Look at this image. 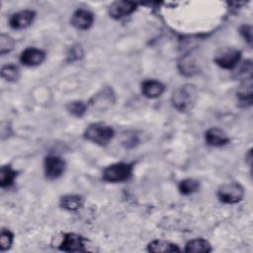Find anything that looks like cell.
Segmentation results:
<instances>
[{"label": "cell", "mask_w": 253, "mask_h": 253, "mask_svg": "<svg viewBox=\"0 0 253 253\" xmlns=\"http://www.w3.org/2000/svg\"><path fill=\"white\" fill-rule=\"evenodd\" d=\"M198 90L193 84H184L176 88L171 96L172 106L179 112H188L194 107Z\"/></svg>", "instance_id": "6da1fadb"}, {"label": "cell", "mask_w": 253, "mask_h": 253, "mask_svg": "<svg viewBox=\"0 0 253 253\" xmlns=\"http://www.w3.org/2000/svg\"><path fill=\"white\" fill-rule=\"evenodd\" d=\"M83 134L87 140L105 146L114 138L115 130L111 126L104 123H93L86 127Z\"/></svg>", "instance_id": "7a4b0ae2"}, {"label": "cell", "mask_w": 253, "mask_h": 253, "mask_svg": "<svg viewBox=\"0 0 253 253\" xmlns=\"http://www.w3.org/2000/svg\"><path fill=\"white\" fill-rule=\"evenodd\" d=\"M133 166L126 162H117L107 166L102 173L104 181L109 183H120L126 181L132 174Z\"/></svg>", "instance_id": "3957f363"}, {"label": "cell", "mask_w": 253, "mask_h": 253, "mask_svg": "<svg viewBox=\"0 0 253 253\" xmlns=\"http://www.w3.org/2000/svg\"><path fill=\"white\" fill-rule=\"evenodd\" d=\"M244 188L237 182L222 184L216 193L218 200L227 205H233L241 202L244 198Z\"/></svg>", "instance_id": "277c9868"}, {"label": "cell", "mask_w": 253, "mask_h": 253, "mask_svg": "<svg viewBox=\"0 0 253 253\" xmlns=\"http://www.w3.org/2000/svg\"><path fill=\"white\" fill-rule=\"evenodd\" d=\"M241 58V52L233 47H226L221 49L214 57L216 65L223 69H233L237 66Z\"/></svg>", "instance_id": "5b68a950"}, {"label": "cell", "mask_w": 253, "mask_h": 253, "mask_svg": "<svg viewBox=\"0 0 253 253\" xmlns=\"http://www.w3.org/2000/svg\"><path fill=\"white\" fill-rule=\"evenodd\" d=\"M65 161L58 155H47L44 158L43 170L44 175L49 180L59 178L65 170Z\"/></svg>", "instance_id": "8992f818"}, {"label": "cell", "mask_w": 253, "mask_h": 253, "mask_svg": "<svg viewBox=\"0 0 253 253\" xmlns=\"http://www.w3.org/2000/svg\"><path fill=\"white\" fill-rule=\"evenodd\" d=\"M36 18V12L33 10H22L11 15L9 26L14 30H23L31 26Z\"/></svg>", "instance_id": "52a82bcc"}, {"label": "cell", "mask_w": 253, "mask_h": 253, "mask_svg": "<svg viewBox=\"0 0 253 253\" xmlns=\"http://www.w3.org/2000/svg\"><path fill=\"white\" fill-rule=\"evenodd\" d=\"M59 249L65 252H82L85 251L84 238L76 233L69 232L65 233L61 243L59 244Z\"/></svg>", "instance_id": "ba28073f"}, {"label": "cell", "mask_w": 253, "mask_h": 253, "mask_svg": "<svg viewBox=\"0 0 253 253\" xmlns=\"http://www.w3.org/2000/svg\"><path fill=\"white\" fill-rule=\"evenodd\" d=\"M137 4L131 1H116L109 7V15L113 19L119 20L132 14Z\"/></svg>", "instance_id": "9c48e42d"}, {"label": "cell", "mask_w": 253, "mask_h": 253, "mask_svg": "<svg viewBox=\"0 0 253 253\" xmlns=\"http://www.w3.org/2000/svg\"><path fill=\"white\" fill-rule=\"evenodd\" d=\"M70 23L77 30L85 31L92 27L94 23V15L89 10L78 9L72 14Z\"/></svg>", "instance_id": "30bf717a"}, {"label": "cell", "mask_w": 253, "mask_h": 253, "mask_svg": "<svg viewBox=\"0 0 253 253\" xmlns=\"http://www.w3.org/2000/svg\"><path fill=\"white\" fill-rule=\"evenodd\" d=\"M45 53L37 47H27L20 55V61L26 66H37L43 62Z\"/></svg>", "instance_id": "8fae6325"}, {"label": "cell", "mask_w": 253, "mask_h": 253, "mask_svg": "<svg viewBox=\"0 0 253 253\" xmlns=\"http://www.w3.org/2000/svg\"><path fill=\"white\" fill-rule=\"evenodd\" d=\"M205 139L208 145L220 147L229 142V137L224 130L218 127H211L205 132Z\"/></svg>", "instance_id": "7c38bea8"}, {"label": "cell", "mask_w": 253, "mask_h": 253, "mask_svg": "<svg viewBox=\"0 0 253 253\" xmlns=\"http://www.w3.org/2000/svg\"><path fill=\"white\" fill-rule=\"evenodd\" d=\"M141 94L148 99H155L160 97L165 91V85L155 79H147L141 83Z\"/></svg>", "instance_id": "4fadbf2b"}, {"label": "cell", "mask_w": 253, "mask_h": 253, "mask_svg": "<svg viewBox=\"0 0 253 253\" xmlns=\"http://www.w3.org/2000/svg\"><path fill=\"white\" fill-rule=\"evenodd\" d=\"M84 204L83 197L79 195H65L60 198L59 206L68 211H78Z\"/></svg>", "instance_id": "5bb4252c"}, {"label": "cell", "mask_w": 253, "mask_h": 253, "mask_svg": "<svg viewBox=\"0 0 253 253\" xmlns=\"http://www.w3.org/2000/svg\"><path fill=\"white\" fill-rule=\"evenodd\" d=\"M147 250L150 252H177L180 248L177 244L165 240H153L147 245Z\"/></svg>", "instance_id": "9a60e30c"}, {"label": "cell", "mask_w": 253, "mask_h": 253, "mask_svg": "<svg viewBox=\"0 0 253 253\" xmlns=\"http://www.w3.org/2000/svg\"><path fill=\"white\" fill-rule=\"evenodd\" d=\"M239 104L243 107L250 106L252 104V84L251 79L245 80V83L240 86L236 93Z\"/></svg>", "instance_id": "2e32d148"}, {"label": "cell", "mask_w": 253, "mask_h": 253, "mask_svg": "<svg viewBox=\"0 0 253 253\" xmlns=\"http://www.w3.org/2000/svg\"><path fill=\"white\" fill-rule=\"evenodd\" d=\"M212 250L210 242L203 238H196L187 242L185 246L186 252H211Z\"/></svg>", "instance_id": "e0dca14e"}, {"label": "cell", "mask_w": 253, "mask_h": 253, "mask_svg": "<svg viewBox=\"0 0 253 253\" xmlns=\"http://www.w3.org/2000/svg\"><path fill=\"white\" fill-rule=\"evenodd\" d=\"M200 189V182L193 178H186L180 181L178 185L179 192L184 196H189L196 193Z\"/></svg>", "instance_id": "ac0fdd59"}, {"label": "cell", "mask_w": 253, "mask_h": 253, "mask_svg": "<svg viewBox=\"0 0 253 253\" xmlns=\"http://www.w3.org/2000/svg\"><path fill=\"white\" fill-rule=\"evenodd\" d=\"M16 175V171L10 165H3L0 169V186L6 188L13 185Z\"/></svg>", "instance_id": "d6986e66"}, {"label": "cell", "mask_w": 253, "mask_h": 253, "mask_svg": "<svg viewBox=\"0 0 253 253\" xmlns=\"http://www.w3.org/2000/svg\"><path fill=\"white\" fill-rule=\"evenodd\" d=\"M1 77L9 82H15L20 77V70L15 64H6L1 68Z\"/></svg>", "instance_id": "ffe728a7"}, {"label": "cell", "mask_w": 253, "mask_h": 253, "mask_svg": "<svg viewBox=\"0 0 253 253\" xmlns=\"http://www.w3.org/2000/svg\"><path fill=\"white\" fill-rule=\"evenodd\" d=\"M66 109L71 115L80 118L86 113L87 105L82 101H73L67 104Z\"/></svg>", "instance_id": "44dd1931"}, {"label": "cell", "mask_w": 253, "mask_h": 253, "mask_svg": "<svg viewBox=\"0 0 253 253\" xmlns=\"http://www.w3.org/2000/svg\"><path fill=\"white\" fill-rule=\"evenodd\" d=\"M14 240V234L6 228H3L1 230V235H0V249L1 251H6L10 249V247L13 244Z\"/></svg>", "instance_id": "7402d4cb"}, {"label": "cell", "mask_w": 253, "mask_h": 253, "mask_svg": "<svg viewBox=\"0 0 253 253\" xmlns=\"http://www.w3.org/2000/svg\"><path fill=\"white\" fill-rule=\"evenodd\" d=\"M15 44V41L9 35L1 34L0 35V54L4 55L5 53L10 52Z\"/></svg>", "instance_id": "603a6c76"}, {"label": "cell", "mask_w": 253, "mask_h": 253, "mask_svg": "<svg viewBox=\"0 0 253 253\" xmlns=\"http://www.w3.org/2000/svg\"><path fill=\"white\" fill-rule=\"evenodd\" d=\"M240 35L243 37V39L249 43L251 44V42H252V29H251V26H248V25H244L240 28Z\"/></svg>", "instance_id": "cb8c5ba5"}]
</instances>
